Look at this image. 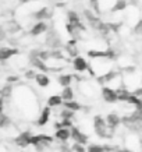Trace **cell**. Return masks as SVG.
<instances>
[{
  "label": "cell",
  "mask_w": 142,
  "mask_h": 152,
  "mask_svg": "<svg viewBox=\"0 0 142 152\" xmlns=\"http://www.w3.org/2000/svg\"><path fill=\"white\" fill-rule=\"evenodd\" d=\"M15 102L17 107L23 110L25 116H39V105H38V98L35 95V91L28 85H17L14 87V92L11 96Z\"/></svg>",
  "instance_id": "cell-1"
},
{
  "label": "cell",
  "mask_w": 142,
  "mask_h": 152,
  "mask_svg": "<svg viewBox=\"0 0 142 152\" xmlns=\"http://www.w3.org/2000/svg\"><path fill=\"white\" fill-rule=\"evenodd\" d=\"M92 127H93V133L96 134V137L100 140H111L116 134V131H113L107 126L106 119L102 115L93 116V119H92Z\"/></svg>",
  "instance_id": "cell-2"
},
{
  "label": "cell",
  "mask_w": 142,
  "mask_h": 152,
  "mask_svg": "<svg viewBox=\"0 0 142 152\" xmlns=\"http://www.w3.org/2000/svg\"><path fill=\"white\" fill-rule=\"evenodd\" d=\"M55 141V137H52L49 134H33L31 147H33L36 152H47Z\"/></svg>",
  "instance_id": "cell-3"
},
{
  "label": "cell",
  "mask_w": 142,
  "mask_h": 152,
  "mask_svg": "<svg viewBox=\"0 0 142 152\" xmlns=\"http://www.w3.org/2000/svg\"><path fill=\"white\" fill-rule=\"evenodd\" d=\"M98 85H99V84H98L96 81H92V80L85 77L81 83L77 84V89L84 98H87V99H93V98H96L98 94H99Z\"/></svg>",
  "instance_id": "cell-4"
},
{
  "label": "cell",
  "mask_w": 142,
  "mask_h": 152,
  "mask_svg": "<svg viewBox=\"0 0 142 152\" xmlns=\"http://www.w3.org/2000/svg\"><path fill=\"white\" fill-rule=\"evenodd\" d=\"M32 137H33L32 131H29V130H24V131L18 133L17 135H15V137H14L13 142H14V145H15V147H18V148L31 147Z\"/></svg>",
  "instance_id": "cell-5"
},
{
  "label": "cell",
  "mask_w": 142,
  "mask_h": 152,
  "mask_svg": "<svg viewBox=\"0 0 142 152\" xmlns=\"http://www.w3.org/2000/svg\"><path fill=\"white\" fill-rule=\"evenodd\" d=\"M53 10L50 7H47V6H41V7H38L35 11L32 13L31 15V18L36 23V21H49V20L53 18Z\"/></svg>",
  "instance_id": "cell-6"
},
{
  "label": "cell",
  "mask_w": 142,
  "mask_h": 152,
  "mask_svg": "<svg viewBox=\"0 0 142 152\" xmlns=\"http://www.w3.org/2000/svg\"><path fill=\"white\" fill-rule=\"evenodd\" d=\"M49 29H50V25L47 24V21H36V23H33L31 25L28 34H29L31 38H38L41 35H46L49 32Z\"/></svg>",
  "instance_id": "cell-7"
},
{
  "label": "cell",
  "mask_w": 142,
  "mask_h": 152,
  "mask_svg": "<svg viewBox=\"0 0 142 152\" xmlns=\"http://www.w3.org/2000/svg\"><path fill=\"white\" fill-rule=\"evenodd\" d=\"M20 55V49L15 46H0V63L4 64L7 61Z\"/></svg>",
  "instance_id": "cell-8"
},
{
  "label": "cell",
  "mask_w": 142,
  "mask_h": 152,
  "mask_svg": "<svg viewBox=\"0 0 142 152\" xmlns=\"http://www.w3.org/2000/svg\"><path fill=\"white\" fill-rule=\"evenodd\" d=\"M71 66H73V70L74 73L77 74H84L87 73L88 69H89V61H88L84 56H77L75 59L71 60Z\"/></svg>",
  "instance_id": "cell-9"
},
{
  "label": "cell",
  "mask_w": 142,
  "mask_h": 152,
  "mask_svg": "<svg viewBox=\"0 0 142 152\" xmlns=\"http://www.w3.org/2000/svg\"><path fill=\"white\" fill-rule=\"evenodd\" d=\"M71 140H73L74 142L85 145V147L89 144V135L87 133H84L78 126H74L73 129H71Z\"/></svg>",
  "instance_id": "cell-10"
},
{
  "label": "cell",
  "mask_w": 142,
  "mask_h": 152,
  "mask_svg": "<svg viewBox=\"0 0 142 152\" xmlns=\"http://www.w3.org/2000/svg\"><path fill=\"white\" fill-rule=\"evenodd\" d=\"M100 96L102 99L106 102V103H116L119 102V95H117V91L113 89L110 87H102L100 88Z\"/></svg>",
  "instance_id": "cell-11"
},
{
  "label": "cell",
  "mask_w": 142,
  "mask_h": 152,
  "mask_svg": "<svg viewBox=\"0 0 142 152\" xmlns=\"http://www.w3.org/2000/svg\"><path fill=\"white\" fill-rule=\"evenodd\" d=\"M105 119H106V123H107V126H109V127L113 130V131H117V129H119L120 126L123 124V123H121V116H120L119 112H116V110L109 112V113L106 115Z\"/></svg>",
  "instance_id": "cell-12"
},
{
  "label": "cell",
  "mask_w": 142,
  "mask_h": 152,
  "mask_svg": "<svg viewBox=\"0 0 142 152\" xmlns=\"http://www.w3.org/2000/svg\"><path fill=\"white\" fill-rule=\"evenodd\" d=\"M64 52L70 59H75L77 56H79V48H78V41L75 39H68L64 43Z\"/></svg>",
  "instance_id": "cell-13"
},
{
  "label": "cell",
  "mask_w": 142,
  "mask_h": 152,
  "mask_svg": "<svg viewBox=\"0 0 142 152\" xmlns=\"http://www.w3.org/2000/svg\"><path fill=\"white\" fill-rule=\"evenodd\" d=\"M50 116H52V109L49 106H43L41 112H39V116L36 117V126L38 127H45L49 123Z\"/></svg>",
  "instance_id": "cell-14"
},
{
  "label": "cell",
  "mask_w": 142,
  "mask_h": 152,
  "mask_svg": "<svg viewBox=\"0 0 142 152\" xmlns=\"http://www.w3.org/2000/svg\"><path fill=\"white\" fill-rule=\"evenodd\" d=\"M55 140L57 142H68L71 140V130L70 129H59L55 131Z\"/></svg>",
  "instance_id": "cell-15"
},
{
  "label": "cell",
  "mask_w": 142,
  "mask_h": 152,
  "mask_svg": "<svg viewBox=\"0 0 142 152\" xmlns=\"http://www.w3.org/2000/svg\"><path fill=\"white\" fill-rule=\"evenodd\" d=\"M56 81H57V84L61 88H67V87H71V84L74 81V77H73V74H70V73H61L57 75Z\"/></svg>",
  "instance_id": "cell-16"
},
{
  "label": "cell",
  "mask_w": 142,
  "mask_h": 152,
  "mask_svg": "<svg viewBox=\"0 0 142 152\" xmlns=\"http://www.w3.org/2000/svg\"><path fill=\"white\" fill-rule=\"evenodd\" d=\"M35 84H36L39 88H47L52 84L50 77L45 73H38L36 77H35Z\"/></svg>",
  "instance_id": "cell-17"
},
{
  "label": "cell",
  "mask_w": 142,
  "mask_h": 152,
  "mask_svg": "<svg viewBox=\"0 0 142 152\" xmlns=\"http://www.w3.org/2000/svg\"><path fill=\"white\" fill-rule=\"evenodd\" d=\"M63 103H64V101L60 96V94L59 95H50L46 101V106H49L50 109H57L60 106H63Z\"/></svg>",
  "instance_id": "cell-18"
},
{
  "label": "cell",
  "mask_w": 142,
  "mask_h": 152,
  "mask_svg": "<svg viewBox=\"0 0 142 152\" xmlns=\"http://www.w3.org/2000/svg\"><path fill=\"white\" fill-rule=\"evenodd\" d=\"M128 0H117L114 3V6H113V9H111V11L110 13H114V14H123L125 10L128 9Z\"/></svg>",
  "instance_id": "cell-19"
},
{
  "label": "cell",
  "mask_w": 142,
  "mask_h": 152,
  "mask_svg": "<svg viewBox=\"0 0 142 152\" xmlns=\"http://www.w3.org/2000/svg\"><path fill=\"white\" fill-rule=\"evenodd\" d=\"M117 0H99V9H100V15L102 14H109L113 9V6Z\"/></svg>",
  "instance_id": "cell-20"
},
{
  "label": "cell",
  "mask_w": 142,
  "mask_h": 152,
  "mask_svg": "<svg viewBox=\"0 0 142 152\" xmlns=\"http://www.w3.org/2000/svg\"><path fill=\"white\" fill-rule=\"evenodd\" d=\"M60 96L63 98V101H64V102L74 101V98H75V89H74L73 87L61 88V92H60Z\"/></svg>",
  "instance_id": "cell-21"
},
{
  "label": "cell",
  "mask_w": 142,
  "mask_h": 152,
  "mask_svg": "<svg viewBox=\"0 0 142 152\" xmlns=\"http://www.w3.org/2000/svg\"><path fill=\"white\" fill-rule=\"evenodd\" d=\"M11 123H13L11 117H10L7 113H4V112H0V130L10 129V127H11Z\"/></svg>",
  "instance_id": "cell-22"
},
{
  "label": "cell",
  "mask_w": 142,
  "mask_h": 152,
  "mask_svg": "<svg viewBox=\"0 0 142 152\" xmlns=\"http://www.w3.org/2000/svg\"><path fill=\"white\" fill-rule=\"evenodd\" d=\"M57 117H59V120H74L75 113L71 112V110H68V109H66V107H63V109L59 112Z\"/></svg>",
  "instance_id": "cell-23"
},
{
  "label": "cell",
  "mask_w": 142,
  "mask_h": 152,
  "mask_svg": "<svg viewBox=\"0 0 142 152\" xmlns=\"http://www.w3.org/2000/svg\"><path fill=\"white\" fill-rule=\"evenodd\" d=\"M87 152H105L103 149V145L102 144H96V142H92L87 145Z\"/></svg>",
  "instance_id": "cell-24"
},
{
  "label": "cell",
  "mask_w": 142,
  "mask_h": 152,
  "mask_svg": "<svg viewBox=\"0 0 142 152\" xmlns=\"http://www.w3.org/2000/svg\"><path fill=\"white\" fill-rule=\"evenodd\" d=\"M55 149L57 152H73V148L68 142H59L55 147Z\"/></svg>",
  "instance_id": "cell-25"
},
{
  "label": "cell",
  "mask_w": 142,
  "mask_h": 152,
  "mask_svg": "<svg viewBox=\"0 0 142 152\" xmlns=\"http://www.w3.org/2000/svg\"><path fill=\"white\" fill-rule=\"evenodd\" d=\"M36 74H38L36 70H33L32 67H31V69H27L24 71V77H25V80H28V81H35Z\"/></svg>",
  "instance_id": "cell-26"
},
{
  "label": "cell",
  "mask_w": 142,
  "mask_h": 152,
  "mask_svg": "<svg viewBox=\"0 0 142 152\" xmlns=\"http://www.w3.org/2000/svg\"><path fill=\"white\" fill-rule=\"evenodd\" d=\"M133 35H135V37L142 39V18L133 27Z\"/></svg>",
  "instance_id": "cell-27"
},
{
  "label": "cell",
  "mask_w": 142,
  "mask_h": 152,
  "mask_svg": "<svg viewBox=\"0 0 142 152\" xmlns=\"http://www.w3.org/2000/svg\"><path fill=\"white\" fill-rule=\"evenodd\" d=\"M71 148H73V152H87V147L85 145H81V144H77V142H74L71 145Z\"/></svg>",
  "instance_id": "cell-28"
},
{
  "label": "cell",
  "mask_w": 142,
  "mask_h": 152,
  "mask_svg": "<svg viewBox=\"0 0 142 152\" xmlns=\"http://www.w3.org/2000/svg\"><path fill=\"white\" fill-rule=\"evenodd\" d=\"M131 94H133L134 96H137V98H142V85L141 87H138V88H135Z\"/></svg>",
  "instance_id": "cell-29"
},
{
  "label": "cell",
  "mask_w": 142,
  "mask_h": 152,
  "mask_svg": "<svg viewBox=\"0 0 142 152\" xmlns=\"http://www.w3.org/2000/svg\"><path fill=\"white\" fill-rule=\"evenodd\" d=\"M138 141H139V149L142 152V135H138Z\"/></svg>",
  "instance_id": "cell-30"
},
{
  "label": "cell",
  "mask_w": 142,
  "mask_h": 152,
  "mask_svg": "<svg viewBox=\"0 0 142 152\" xmlns=\"http://www.w3.org/2000/svg\"><path fill=\"white\" fill-rule=\"evenodd\" d=\"M0 98H1V88H0Z\"/></svg>",
  "instance_id": "cell-31"
},
{
  "label": "cell",
  "mask_w": 142,
  "mask_h": 152,
  "mask_svg": "<svg viewBox=\"0 0 142 152\" xmlns=\"http://www.w3.org/2000/svg\"><path fill=\"white\" fill-rule=\"evenodd\" d=\"M21 152H24V151H21Z\"/></svg>",
  "instance_id": "cell-32"
}]
</instances>
